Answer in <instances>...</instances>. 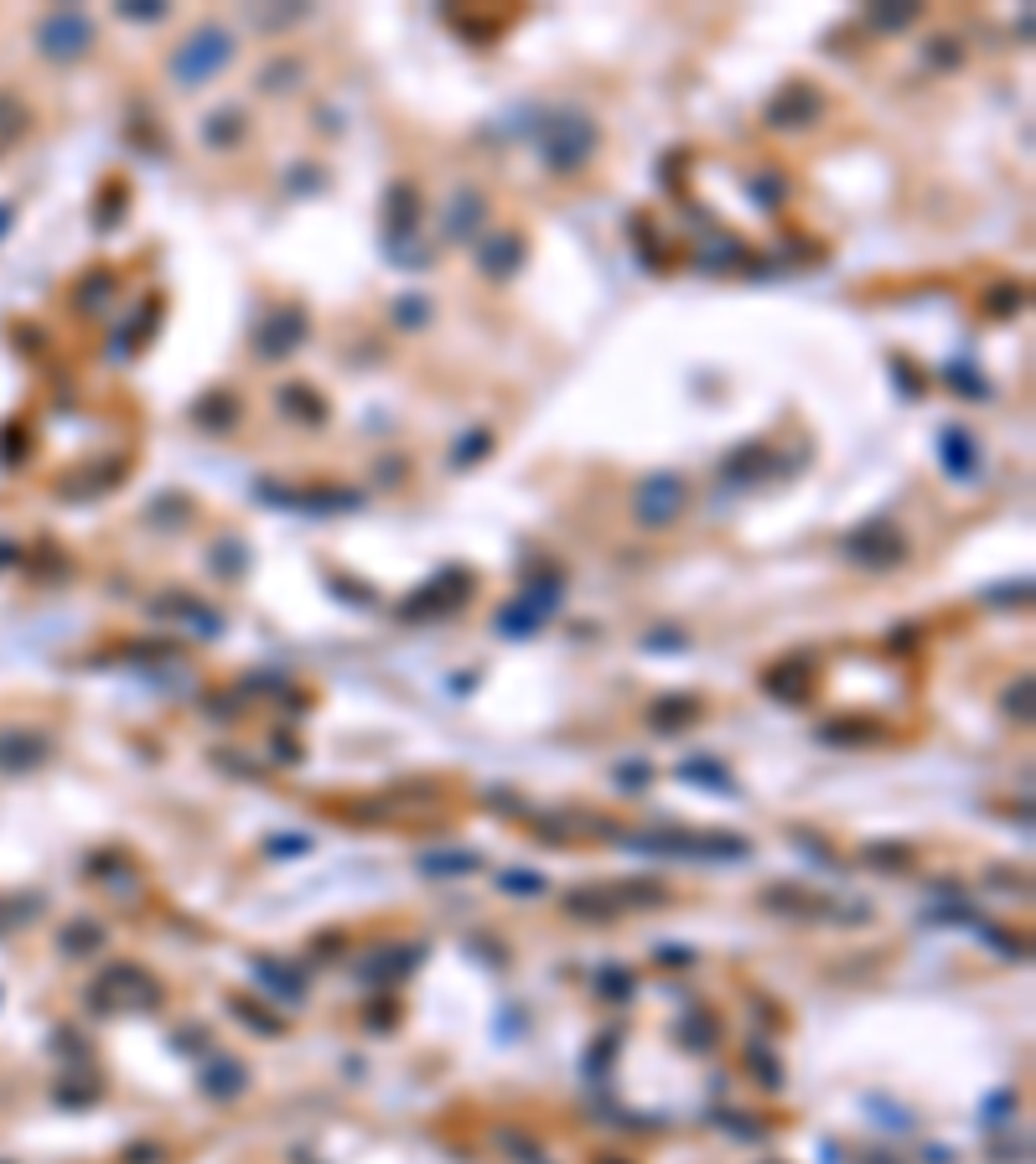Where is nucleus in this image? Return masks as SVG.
<instances>
[{
	"mask_svg": "<svg viewBox=\"0 0 1036 1164\" xmlns=\"http://www.w3.org/2000/svg\"><path fill=\"white\" fill-rule=\"evenodd\" d=\"M223 58H229V42H223L218 31H203V36L192 42V53H181L177 58V73L181 78H203V73H213Z\"/></svg>",
	"mask_w": 1036,
	"mask_h": 1164,
	"instance_id": "f257e3e1",
	"label": "nucleus"
}]
</instances>
